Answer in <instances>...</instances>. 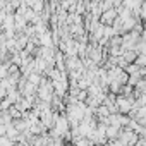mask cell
I'll use <instances>...</instances> for the list:
<instances>
[{"label":"cell","mask_w":146,"mask_h":146,"mask_svg":"<svg viewBox=\"0 0 146 146\" xmlns=\"http://www.w3.org/2000/svg\"><path fill=\"white\" fill-rule=\"evenodd\" d=\"M115 19H117V11H115V9H110V11L103 12V16H102V24H103V26H112V24L115 23Z\"/></svg>","instance_id":"obj_1"},{"label":"cell","mask_w":146,"mask_h":146,"mask_svg":"<svg viewBox=\"0 0 146 146\" xmlns=\"http://www.w3.org/2000/svg\"><path fill=\"white\" fill-rule=\"evenodd\" d=\"M120 132H122V129H117V127H112V125H108V127H107V132H105V136H107V139H110V141H115L117 137H120Z\"/></svg>","instance_id":"obj_2"}]
</instances>
